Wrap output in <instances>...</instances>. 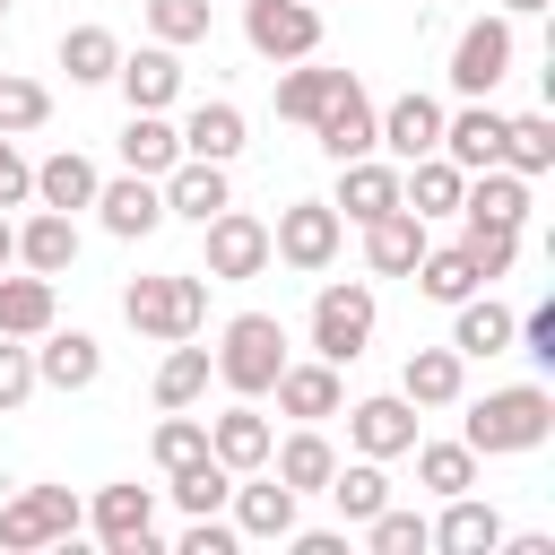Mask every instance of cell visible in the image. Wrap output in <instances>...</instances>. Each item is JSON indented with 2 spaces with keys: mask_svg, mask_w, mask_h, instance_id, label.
<instances>
[{
  "mask_svg": "<svg viewBox=\"0 0 555 555\" xmlns=\"http://www.w3.org/2000/svg\"><path fill=\"white\" fill-rule=\"evenodd\" d=\"M555 434V399L538 382H512V390H486L468 416H460V442L477 460H503V451H538Z\"/></svg>",
  "mask_w": 555,
  "mask_h": 555,
  "instance_id": "1",
  "label": "cell"
},
{
  "mask_svg": "<svg viewBox=\"0 0 555 555\" xmlns=\"http://www.w3.org/2000/svg\"><path fill=\"white\" fill-rule=\"evenodd\" d=\"M121 321L139 330V338H199V321H208V278H191V269H156V278H130L121 286Z\"/></svg>",
  "mask_w": 555,
  "mask_h": 555,
  "instance_id": "2",
  "label": "cell"
},
{
  "mask_svg": "<svg viewBox=\"0 0 555 555\" xmlns=\"http://www.w3.org/2000/svg\"><path fill=\"white\" fill-rule=\"evenodd\" d=\"M278 364H286V321L278 312H234L225 321V347H217V382L234 399H269Z\"/></svg>",
  "mask_w": 555,
  "mask_h": 555,
  "instance_id": "3",
  "label": "cell"
},
{
  "mask_svg": "<svg viewBox=\"0 0 555 555\" xmlns=\"http://www.w3.org/2000/svg\"><path fill=\"white\" fill-rule=\"evenodd\" d=\"M373 321H382L373 286H364V278H330V286L312 295V356H330V364H356V356L373 347Z\"/></svg>",
  "mask_w": 555,
  "mask_h": 555,
  "instance_id": "4",
  "label": "cell"
},
{
  "mask_svg": "<svg viewBox=\"0 0 555 555\" xmlns=\"http://www.w3.org/2000/svg\"><path fill=\"white\" fill-rule=\"evenodd\" d=\"M87 529V503L69 494V486H26V494H9L0 503V546H69Z\"/></svg>",
  "mask_w": 555,
  "mask_h": 555,
  "instance_id": "5",
  "label": "cell"
},
{
  "mask_svg": "<svg viewBox=\"0 0 555 555\" xmlns=\"http://www.w3.org/2000/svg\"><path fill=\"white\" fill-rule=\"evenodd\" d=\"M243 43L260 61H312L321 52V9L312 0H243Z\"/></svg>",
  "mask_w": 555,
  "mask_h": 555,
  "instance_id": "6",
  "label": "cell"
},
{
  "mask_svg": "<svg viewBox=\"0 0 555 555\" xmlns=\"http://www.w3.org/2000/svg\"><path fill=\"white\" fill-rule=\"evenodd\" d=\"M338 234H347V217H338L330 199H295V208H278V225H269V260H286V269H330V260H338Z\"/></svg>",
  "mask_w": 555,
  "mask_h": 555,
  "instance_id": "7",
  "label": "cell"
},
{
  "mask_svg": "<svg viewBox=\"0 0 555 555\" xmlns=\"http://www.w3.org/2000/svg\"><path fill=\"white\" fill-rule=\"evenodd\" d=\"M199 234H208V286H234V278H260V269H269V225L243 217L234 199H225Z\"/></svg>",
  "mask_w": 555,
  "mask_h": 555,
  "instance_id": "8",
  "label": "cell"
},
{
  "mask_svg": "<svg viewBox=\"0 0 555 555\" xmlns=\"http://www.w3.org/2000/svg\"><path fill=\"white\" fill-rule=\"evenodd\" d=\"M503 78H512V17L460 26V43H451V87H460V95H494Z\"/></svg>",
  "mask_w": 555,
  "mask_h": 555,
  "instance_id": "9",
  "label": "cell"
},
{
  "mask_svg": "<svg viewBox=\"0 0 555 555\" xmlns=\"http://www.w3.org/2000/svg\"><path fill=\"white\" fill-rule=\"evenodd\" d=\"M87 529L113 546V555H156V494L147 486H104L87 503Z\"/></svg>",
  "mask_w": 555,
  "mask_h": 555,
  "instance_id": "10",
  "label": "cell"
},
{
  "mask_svg": "<svg viewBox=\"0 0 555 555\" xmlns=\"http://www.w3.org/2000/svg\"><path fill=\"white\" fill-rule=\"evenodd\" d=\"M373 147H390V165H416V156H434V147H442V104L408 87L399 104H382V113H373Z\"/></svg>",
  "mask_w": 555,
  "mask_h": 555,
  "instance_id": "11",
  "label": "cell"
},
{
  "mask_svg": "<svg viewBox=\"0 0 555 555\" xmlns=\"http://www.w3.org/2000/svg\"><path fill=\"white\" fill-rule=\"evenodd\" d=\"M503 130H512V113H494L486 95H468L460 113H442V156L460 173H486V165H503Z\"/></svg>",
  "mask_w": 555,
  "mask_h": 555,
  "instance_id": "12",
  "label": "cell"
},
{
  "mask_svg": "<svg viewBox=\"0 0 555 555\" xmlns=\"http://www.w3.org/2000/svg\"><path fill=\"white\" fill-rule=\"evenodd\" d=\"M113 87L130 95V113H165V104L182 95V61H173V43H139V52H121V61H113Z\"/></svg>",
  "mask_w": 555,
  "mask_h": 555,
  "instance_id": "13",
  "label": "cell"
},
{
  "mask_svg": "<svg viewBox=\"0 0 555 555\" xmlns=\"http://www.w3.org/2000/svg\"><path fill=\"white\" fill-rule=\"evenodd\" d=\"M156 191H165V217H191V225H208L234 191H225V165H208V156H173L165 173H156Z\"/></svg>",
  "mask_w": 555,
  "mask_h": 555,
  "instance_id": "14",
  "label": "cell"
},
{
  "mask_svg": "<svg viewBox=\"0 0 555 555\" xmlns=\"http://www.w3.org/2000/svg\"><path fill=\"white\" fill-rule=\"evenodd\" d=\"M347 442H356L364 460H399V451L416 442V408H408L399 390H382V399H356V408H347Z\"/></svg>",
  "mask_w": 555,
  "mask_h": 555,
  "instance_id": "15",
  "label": "cell"
},
{
  "mask_svg": "<svg viewBox=\"0 0 555 555\" xmlns=\"http://www.w3.org/2000/svg\"><path fill=\"white\" fill-rule=\"evenodd\" d=\"M312 139H321V156L330 165H347V156H373V95L347 78L330 104H321V121H312Z\"/></svg>",
  "mask_w": 555,
  "mask_h": 555,
  "instance_id": "16",
  "label": "cell"
},
{
  "mask_svg": "<svg viewBox=\"0 0 555 555\" xmlns=\"http://www.w3.org/2000/svg\"><path fill=\"white\" fill-rule=\"evenodd\" d=\"M460 217H468V225H512V234H520V225H529V182H520L512 165H486V173L460 182Z\"/></svg>",
  "mask_w": 555,
  "mask_h": 555,
  "instance_id": "17",
  "label": "cell"
},
{
  "mask_svg": "<svg viewBox=\"0 0 555 555\" xmlns=\"http://www.w3.org/2000/svg\"><path fill=\"white\" fill-rule=\"evenodd\" d=\"M95 208H104V234H121V243H139V234H156V225H165V191H156V173L95 182Z\"/></svg>",
  "mask_w": 555,
  "mask_h": 555,
  "instance_id": "18",
  "label": "cell"
},
{
  "mask_svg": "<svg viewBox=\"0 0 555 555\" xmlns=\"http://www.w3.org/2000/svg\"><path fill=\"white\" fill-rule=\"evenodd\" d=\"M269 390H278V408H286V416H304V425H321V416H338V408H347V390H338V364H330V356H312V364H295V356H286Z\"/></svg>",
  "mask_w": 555,
  "mask_h": 555,
  "instance_id": "19",
  "label": "cell"
},
{
  "mask_svg": "<svg viewBox=\"0 0 555 555\" xmlns=\"http://www.w3.org/2000/svg\"><path fill=\"white\" fill-rule=\"evenodd\" d=\"M95 373H104V347L87 330H43V347H35V382L43 390H95Z\"/></svg>",
  "mask_w": 555,
  "mask_h": 555,
  "instance_id": "20",
  "label": "cell"
},
{
  "mask_svg": "<svg viewBox=\"0 0 555 555\" xmlns=\"http://www.w3.org/2000/svg\"><path fill=\"white\" fill-rule=\"evenodd\" d=\"M460 382H468V356L460 347H408V364H399V399L408 408H451Z\"/></svg>",
  "mask_w": 555,
  "mask_h": 555,
  "instance_id": "21",
  "label": "cell"
},
{
  "mask_svg": "<svg viewBox=\"0 0 555 555\" xmlns=\"http://www.w3.org/2000/svg\"><path fill=\"white\" fill-rule=\"evenodd\" d=\"M434 546H442V555H494V546H503V512L477 503V486H468V494H442Z\"/></svg>",
  "mask_w": 555,
  "mask_h": 555,
  "instance_id": "22",
  "label": "cell"
},
{
  "mask_svg": "<svg viewBox=\"0 0 555 555\" xmlns=\"http://www.w3.org/2000/svg\"><path fill=\"white\" fill-rule=\"evenodd\" d=\"M460 182H468V173H460V165L434 147V156L399 165V208H416L425 225H434V217H460Z\"/></svg>",
  "mask_w": 555,
  "mask_h": 555,
  "instance_id": "23",
  "label": "cell"
},
{
  "mask_svg": "<svg viewBox=\"0 0 555 555\" xmlns=\"http://www.w3.org/2000/svg\"><path fill=\"white\" fill-rule=\"evenodd\" d=\"M416 251H425V217H416V208H382V217H364V260H373V278H408Z\"/></svg>",
  "mask_w": 555,
  "mask_h": 555,
  "instance_id": "24",
  "label": "cell"
},
{
  "mask_svg": "<svg viewBox=\"0 0 555 555\" xmlns=\"http://www.w3.org/2000/svg\"><path fill=\"white\" fill-rule=\"evenodd\" d=\"M269 442H278V434H269V416H260L251 399H243V408H225V416H208V451H217L234 477L269 468Z\"/></svg>",
  "mask_w": 555,
  "mask_h": 555,
  "instance_id": "25",
  "label": "cell"
},
{
  "mask_svg": "<svg viewBox=\"0 0 555 555\" xmlns=\"http://www.w3.org/2000/svg\"><path fill=\"white\" fill-rule=\"evenodd\" d=\"M225 503H234V538H286V529H295V503H304V494L251 468V486H234Z\"/></svg>",
  "mask_w": 555,
  "mask_h": 555,
  "instance_id": "26",
  "label": "cell"
},
{
  "mask_svg": "<svg viewBox=\"0 0 555 555\" xmlns=\"http://www.w3.org/2000/svg\"><path fill=\"white\" fill-rule=\"evenodd\" d=\"M338 217H382V208H399V165H382V156H347L338 165V199H330Z\"/></svg>",
  "mask_w": 555,
  "mask_h": 555,
  "instance_id": "27",
  "label": "cell"
},
{
  "mask_svg": "<svg viewBox=\"0 0 555 555\" xmlns=\"http://www.w3.org/2000/svg\"><path fill=\"white\" fill-rule=\"evenodd\" d=\"M330 468H338V451H330V434H321V425H304V434L269 442V477H278V486H295V494H321V486H330Z\"/></svg>",
  "mask_w": 555,
  "mask_h": 555,
  "instance_id": "28",
  "label": "cell"
},
{
  "mask_svg": "<svg viewBox=\"0 0 555 555\" xmlns=\"http://www.w3.org/2000/svg\"><path fill=\"white\" fill-rule=\"evenodd\" d=\"M17 269H35V278H61V269H78V225H69L61 208L26 217V225H17Z\"/></svg>",
  "mask_w": 555,
  "mask_h": 555,
  "instance_id": "29",
  "label": "cell"
},
{
  "mask_svg": "<svg viewBox=\"0 0 555 555\" xmlns=\"http://www.w3.org/2000/svg\"><path fill=\"white\" fill-rule=\"evenodd\" d=\"M416 295H434V304H460V295H477L486 278H477V260H468V243H425L416 251Z\"/></svg>",
  "mask_w": 555,
  "mask_h": 555,
  "instance_id": "30",
  "label": "cell"
},
{
  "mask_svg": "<svg viewBox=\"0 0 555 555\" xmlns=\"http://www.w3.org/2000/svg\"><path fill=\"white\" fill-rule=\"evenodd\" d=\"M95 182H104V173H95L78 147H61V156H43V165H35V199H43V208H61V217H69V208H95Z\"/></svg>",
  "mask_w": 555,
  "mask_h": 555,
  "instance_id": "31",
  "label": "cell"
},
{
  "mask_svg": "<svg viewBox=\"0 0 555 555\" xmlns=\"http://www.w3.org/2000/svg\"><path fill=\"white\" fill-rule=\"evenodd\" d=\"M451 347H460V356H503V347H512V312H503L494 295H460V304H451Z\"/></svg>",
  "mask_w": 555,
  "mask_h": 555,
  "instance_id": "32",
  "label": "cell"
},
{
  "mask_svg": "<svg viewBox=\"0 0 555 555\" xmlns=\"http://www.w3.org/2000/svg\"><path fill=\"white\" fill-rule=\"evenodd\" d=\"M52 330V278H9L0 269V338H43Z\"/></svg>",
  "mask_w": 555,
  "mask_h": 555,
  "instance_id": "33",
  "label": "cell"
},
{
  "mask_svg": "<svg viewBox=\"0 0 555 555\" xmlns=\"http://www.w3.org/2000/svg\"><path fill=\"white\" fill-rule=\"evenodd\" d=\"M243 147V104H191V121H182V156H208V165H225Z\"/></svg>",
  "mask_w": 555,
  "mask_h": 555,
  "instance_id": "34",
  "label": "cell"
},
{
  "mask_svg": "<svg viewBox=\"0 0 555 555\" xmlns=\"http://www.w3.org/2000/svg\"><path fill=\"white\" fill-rule=\"evenodd\" d=\"M321 494L338 503V520H356V529H364V520L390 503V477H382V460H364V451H356V468H330V486H321Z\"/></svg>",
  "mask_w": 555,
  "mask_h": 555,
  "instance_id": "35",
  "label": "cell"
},
{
  "mask_svg": "<svg viewBox=\"0 0 555 555\" xmlns=\"http://www.w3.org/2000/svg\"><path fill=\"white\" fill-rule=\"evenodd\" d=\"M173 156H182V130H173L165 113H130V121H121V165H130V173H165Z\"/></svg>",
  "mask_w": 555,
  "mask_h": 555,
  "instance_id": "36",
  "label": "cell"
},
{
  "mask_svg": "<svg viewBox=\"0 0 555 555\" xmlns=\"http://www.w3.org/2000/svg\"><path fill=\"white\" fill-rule=\"evenodd\" d=\"M113 61H121L113 26H69V35H61V69H69V87H104Z\"/></svg>",
  "mask_w": 555,
  "mask_h": 555,
  "instance_id": "37",
  "label": "cell"
},
{
  "mask_svg": "<svg viewBox=\"0 0 555 555\" xmlns=\"http://www.w3.org/2000/svg\"><path fill=\"white\" fill-rule=\"evenodd\" d=\"M347 78H356V69H286V78H278V121H304V130H312L321 104H330Z\"/></svg>",
  "mask_w": 555,
  "mask_h": 555,
  "instance_id": "38",
  "label": "cell"
},
{
  "mask_svg": "<svg viewBox=\"0 0 555 555\" xmlns=\"http://www.w3.org/2000/svg\"><path fill=\"white\" fill-rule=\"evenodd\" d=\"M503 165H512L520 182L555 173V121H546V113H512V130H503Z\"/></svg>",
  "mask_w": 555,
  "mask_h": 555,
  "instance_id": "39",
  "label": "cell"
},
{
  "mask_svg": "<svg viewBox=\"0 0 555 555\" xmlns=\"http://www.w3.org/2000/svg\"><path fill=\"white\" fill-rule=\"evenodd\" d=\"M208 373H217V356L191 347V338H173V356L156 364V408H191V399L208 390Z\"/></svg>",
  "mask_w": 555,
  "mask_h": 555,
  "instance_id": "40",
  "label": "cell"
},
{
  "mask_svg": "<svg viewBox=\"0 0 555 555\" xmlns=\"http://www.w3.org/2000/svg\"><path fill=\"white\" fill-rule=\"evenodd\" d=\"M416 451V486L425 494H468L477 486V451L468 442H408Z\"/></svg>",
  "mask_w": 555,
  "mask_h": 555,
  "instance_id": "41",
  "label": "cell"
},
{
  "mask_svg": "<svg viewBox=\"0 0 555 555\" xmlns=\"http://www.w3.org/2000/svg\"><path fill=\"white\" fill-rule=\"evenodd\" d=\"M225 494H234V468L208 451V460H191V468H173V503L199 520V512H225Z\"/></svg>",
  "mask_w": 555,
  "mask_h": 555,
  "instance_id": "42",
  "label": "cell"
},
{
  "mask_svg": "<svg viewBox=\"0 0 555 555\" xmlns=\"http://www.w3.org/2000/svg\"><path fill=\"white\" fill-rule=\"evenodd\" d=\"M364 538H373V555H434V520L425 512H399V503H382L364 520Z\"/></svg>",
  "mask_w": 555,
  "mask_h": 555,
  "instance_id": "43",
  "label": "cell"
},
{
  "mask_svg": "<svg viewBox=\"0 0 555 555\" xmlns=\"http://www.w3.org/2000/svg\"><path fill=\"white\" fill-rule=\"evenodd\" d=\"M191 460H208V425L182 416V408H165V425H156V468L173 477V468H191Z\"/></svg>",
  "mask_w": 555,
  "mask_h": 555,
  "instance_id": "44",
  "label": "cell"
},
{
  "mask_svg": "<svg viewBox=\"0 0 555 555\" xmlns=\"http://www.w3.org/2000/svg\"><path fill=\"white\" fill-rule=\"evenodd\" d=\"M147 35L156 43H208V0H147Z\"/></svg>",
  "mask_w": 555,
  "mask_h": 555,
  "instance_id": "45",
  "label": "cell"
},
{
  "mask_svg": "<svg viewBox=\"0 0 555 555\" xmlns=\"http://www.w3.org/2000/svg\"><path fill=\"white\" fill-rule=\"evenodd\" d=\"M52 121V87H35V78H9L0 69V130L17 139V130H43Z\"/></svg>",
  "mask_w": 555,
  "mask_h": 555,
  "instance_id": "46",
  "label": "cell"
},
{
  "mask_svg": "<svg viewBox=\"0 0 555 555\" xmlns=\"http://www.w3.org/2000/svg\"><path fill=\"white\" fill-rule=\"evenodd\" d=\"M460 243H468V260H477V278H486V286H494V278H512V260H520V234H512V225H468Z\"/></svg>",
  "mask_w": 555,
  "mask_h": 555,
  "instance_id": "47",
  "label": "cell"
},
{
  "mask_svg": "<svg viewBox=\"0 0 555 555\" xmlns=\"http://www.w3.org/2000/svg\"><path fill=\"white\" fill-rule=\"evenodd\" d=\"M35 399V347L26 338H0V416Z\"/></svg>",
  "mask_w": 555,
  "mask_h": 555,
  "instance_id": "48",
  "label": "cell"
},
{
  "mask_svg": "<svg viewBox=\"0 0 555 555\" xmlns=\"http://www.w3.org/2000/svg\"><path fill=\"white\" fill-rule=\"evenodd\" d=\"M512 338H520V356L555 364V304H529V312H512Z\"/></svg>",
  "mask_w": 555,
  "mask_h": 555,
  "instance_id": "49",
  "label": "cell"
},
{
  "mask_svg": "<svg viewBox=\"0 0 555 555\" xmlns=\"http://www.w3.org/2000/svg\"><path fill=\"white\" fill-rule=\"evenodd\" d=\"M26 199H35V165H26L17 139L0 130V208H26Z\"/></svg>",
  "mask_w": 555,
  "mask_h": 555,
  "instance_id": "50",
  "label": "cell"
},
{
  "mask_svg": "<svg viewBox=\"0 0 555 555\" xmlns=\"http://www.w3.org/2000/svg\"><path fill=\"white\" fill-rule=\"evenodd\" d=\"M0 269H17V225L0 217Z\"/></svg>",
  "mask_w": 555,
  "mask_h": 555,
  "instance_id": "51",
  "label": "cell"
},
{
  "mask_svg": "<svg viewBox=\"0 0 555 555\" xmlns=\"http://www.w3.org/2000/svg\"><path fill=\"white\" fill-rule=\"evenodd\" d=\"M538 9H555V0H503V17H538Z\"/></svg>",
  "mask_w": 555,
  "mask_h": 555,
  "instance_id": "52",
  "label": "cell"
},
{
  "mask_svg": "<svg viewBox=\"0 0 555 555\" xmlns=\"http://www.w3.org/2000/svg\"><path fill=\"white\" fill-rule=\"evenodd\" d=\"M9 9H17V0H0V17H9Z\"/></svg>",
  "mask_w": 555,
  "mask_h": 555,
  "instance_id": "53",
  "label": "cell"
},
{
  "mask_svg": "<svg viewBox=\"0 0 555 555\" xmlns=\"http://www.w3.org/2000/svg\"><path fill=\"white\" fill-rule=\"evenodd\" d=\"M312 9H321V0H312Z\"/></svg>",
  "mask_w": 555,
  "mask_h": 555,
  "instance_id": "54",
  "label": "cell"
}]
</instances>
